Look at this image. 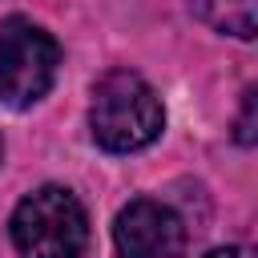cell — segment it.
Segmentation results:
<instances>
[{"instance_id": "cell-1", "label": "cell", "mask_w": 258, "mask_h": 258, "mask_svg": "<svg viewBox=\"0 0 258 258\" xmlns=\"http://www.w3.org/2000/svg\"><path fill=\"white\" fill-rule=\"evenodd\" d=\"M161 101L157 93L129 69H113L97 81L93 89V109H89V129L93 141L109 153H133L145 149L161 133Z\"/></svg>"}, {"instance_id": "cell-2", "label": "cell", "mask_w": 258, "mask_h": 258, "mask_svg": "<svg viewBox=\"0 0 258 258\" xmlns=\"http://www.w3.org/2000/svg\"><path fill=\"white\" fill-rule=\"evenodd\" d=\"M12 242L20 258H85L89 218L64 185H40L16 206Z\"/></svg>"}, {"instance_id": "cell-3", "label": "cell", "mask_w": 258, "mask_h": 258, "mask_svg": "<svg viewBox=\"0 0 258 258\" xmlns=\"http://www.w3.org/2000/svg\"><path fill=\"white\" fill-rule=\"evenodd\" d=\"M56 64H60V48L40 24H32L24 16H8L0 24V97H4V105H12V109L36 105L52 89Z\"/></svg>"}, {"instance_id": "cell-4", "label": "cell", "mask_w": 258, "mask_h": 258, "mask_svg": "<svg viewBox=\"0 0 258 258\" xmlns=\"http://www.w3.org/2000/svg\"><path fill=\"white\" fill-rule=\"evenodd\" d=\"M113 246H117V258H181L185 226L169 206L153 198H137L117 214Z\"/></svg>"}, {"instance_id": "cell-5", "label": "cell", "mask_w": 258, "mask_h": 258, "mask_svg": "<svg viewBox=\"0 0 258 258\" xmlns=\"http://www.w3.org/2000/svg\"><path fill=\"white\" fill-rule=\"evenodd\" d=\"M194 12L210 28L230 32L238 40H250L258 28V0H194Z\"/></svg>"}, {"instance_id": "cell-6", "label": "cell", "mask_w": 258, "mask_h": 258, "mask_svg": "<svg viewBox=\"0 0 258 258\" xmlns=\"http://www.w3.org/2000/svg\"><path fill=\"white\" fill-rule=\"evenodd\" d=\"M250 121H254V89L246 93V109H242V121H238V141H254Z\"/></svg>"}, {"instance_id": "cell-7", "label": "cell", "mask_w": 258, "mask_h": 258, "mask_svg": "<svg viewBox=\"0 0 258 258\" xmlns=\"http://www.w3.org/2000/svg\"><path fill=\"white\" fill-rule=\"evenodd\" d=\"M206 258H254L246 246H222V250H210Z\"/></svg>"}, {"instance_id": "cell-8", "label": "cell", "mask_w": 258, "mask_h": 258, "mask_svg": "<svg viewBox=\"0 0 258 258\" xmlns=\"http://www.w3.org/2000/svg\"><path fill=\"white\" fill-rule=\"evenodd\" d=\"M0 157H4V145H0Z\"/></svg>"}]
</instances>
